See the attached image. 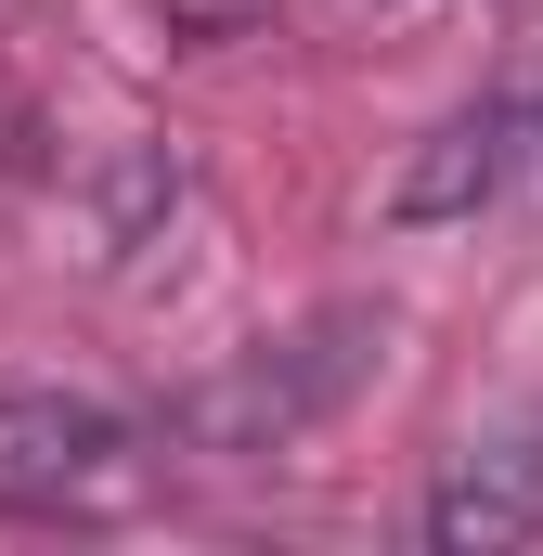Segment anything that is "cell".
I'll return each instance as SVG.
<instances>
[{"mask_svg": "<svg viewBox=\"0 0 543 556\" xmlns=\"http://www.w3.org/2000/svg\"><path fill=\"white\" fill-rule=\"evenodd\" d=\"M363 363H376V324H363V311H324L311 337L247 350L233 376H207V389L168 415V440H181V453H285V440H311V427L363 389Z\"/></svg>", "mask_w": 543, "mask_h": 556, "instance_id": "1", "label": "cell"}, {"mask_svg": "<svg viewBox=\"0 0 543 556\" xmlns=\"http://www.w3.org/2000/svg\"><path fill=\"white\" fill-rule=\"evenodd\" d=\"M130 427L91 402H0V492L13 505H104L130 479Z\"/></svg>", "mask_w": 543, "mask_h": 556, "instance_id": "2", "label": "cell"}, {"mask_svg": "<svg viewBox=\"0 0 543 556\" xmlns=\"http://www.w3.org/2000/svg\"><path fill=\"white\" fill-rule=\"evenodd\" d=\"M427 544H440V556H518V544H543V427L479 440V453L440 466V492H427Z\"/></svg>", "mask_w": 543, "mask_h": 556, "instance_id": "3", "label": "cell"}, {"mask_svg": "<svg viewBox=\"0 0 543 556\" xmlns=\"http://www.w3.org/2000/svg\"><path fill=\"white\" fill-rule=\"evenodd\" d=\"M518 194V104H479V117H453V130L427 142L402 168V220H479V207H505Z\"/></svg>", "mask_w": 543, "mask_h": 556, "instance_id": "4", "label": "cell"}, {"mask_svg": "<svg viewBox=\"0 0 543 556\" xmlns=\"http://www.w3.org/2000/svg\"><path fill=\"white\" fill-rule=\"evenodd\" d=\"M518 194H531V207H543V91H531V104H518Z\"/></svg>", "mask_w": 543, "mask_h": 556, "instance_id": "5", "label": "cell"}]
</instances>
